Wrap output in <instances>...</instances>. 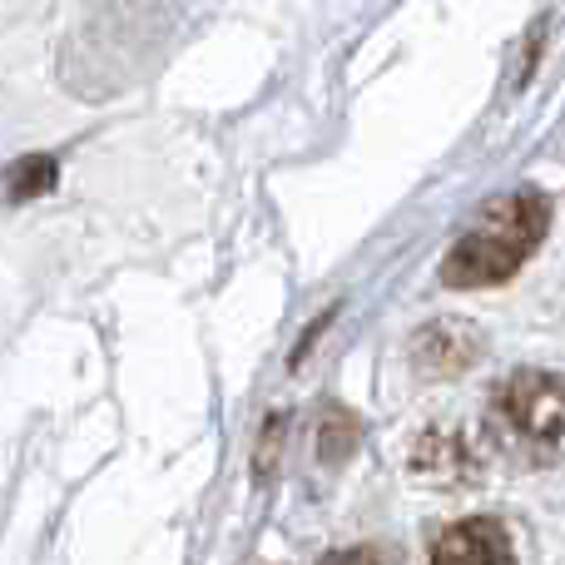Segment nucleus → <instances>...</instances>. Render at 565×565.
I'll return each instance as SVG.
<instances>
[{
    "label": "nucleus",
    "instance_id": "1",
    "mask_svg": "<svg viewBox=\"0 0 565 565\" xmlns=\"http://www.w3.org/2000/svg\"><path fill=\"white\" fill-rule=\"evenodd\" d=\"M551 224V204L541 189H516V194L491 199L477 214V224L451 244L447 264H441V282L447 288H491L507 282L541 248Z\"/></svg>",
    "mask_w": 565,
    "mask_h": 565
},
{
    "label": "nucleus",
    "instance_id": "2",
    "mask_svg": "<svg viewBox=\"0 0 565 565\" xmlns=\"http://www.w3.org/2000/svg\"><path fill=\"white\" fill-rule=\"evenodd\" d=\"M487 437L511 467H556L565 461V377L521 367L501 377L487 402Z\"/></svg>",
    "mask_w": 565,
    "mask_h": 565
},
{
    "label": "nucleus",
    "instance_id": "3",
    "mask_svg": "<svg viewBox=\"0 0 565 565\" xmlns=\"http://www.w3.org/2000/svg\"><path fill=\"white\" fill-rule=\"evenodd\" d=\"M487 352L481 332L471 322H457V318H441V322H427V328L412 338V367L431 382H447V377H461L471 372Z\"/></svg>",
    "mask_w": 565,
    "mask_h": 565
},
{
    "label": "nucleus",
    "instance_id": "4",
    "mask_svg": "<svg viewBox=\"0 0 565 565\" xmlns=\"http://www.w3.org/2000/svg\"><path fill=\"white\" fill-rule=\"evenodd\" d=\"M431 565H516V556H511V541H507L501 521L467 516L441 531L437 551H431Z\"/></svg>",
    "mask_w": 565,
    "mask_h": 565
},
{
    "label": "nucleus",
    "instance_id": "5",
    "mask_svg": "<svg viewBox=\"0 0 565 565\" xmlns=\"http://www.w3.org/2000/svg\"><path fill=\"white\" fill-rule=\"evenodd\" d=\"M412 471H417L422 481H437V487H457V481H471L477 461H471L461 431L431 427V431H422L417 447H412Z\"/></svg>",
    "mask_w": 565,
    "mask_h": 565
},
{
    "label": "nucleus",
    "instance_id": "6",
    "mask_svg": "<svg viewBox=\"0 0 565 565\" xmlns=\"http://www.w3.org/2000/svg\"><path fill=\"white\" fill-rule=\"evenodd\" d=\"M55 184V159H45V154H25V159H15L10 164V199H35V194H45V189Z\"/></svg>",
    "mask_w": 565,
    "mask_h": 565
},
{
    "label": "nucleus",
    "instance_id": "7",
    "mask_svg": "<svg viewBox=\"0 0 565 565\" xmlns=\"http://www.w3.org/2000/svg\"><path fill=\"white\" fill-rule=\"evenodd\" d=\"M352 447H358V422H352L342 407H332L328 422H322V431H318V457L328 461V467H338Z\"/></svg>",
    "mask_w": 565,
    "mask_h": 565
},
{
    "label": "nucleus",
    "instance_id": "8",
    "mask_svg": "<svg viewBox=\"0 0 565 565\" xmlns=\"http://www.w3.org/2000/svg\"><path fill=\"white\" fill-rule=\"evenodd\" d=\"M322 565H382V556L372 546H362V551H338V556H328Z\"/></svg>",
    "mask_w": 565,
    "mask_h": 565
}]
</instances>
